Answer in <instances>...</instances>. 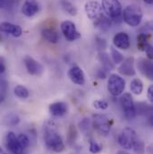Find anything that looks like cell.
Instances as JSON below:
<instances>
[{"mask_svg": "<svg viewBox=\"0 0 153 154\" xmlns=\"http://www.w3.org/2000/svg\"><path fill=\"white\" fill-rule=\"evenodd\" d=\"M44 140L46 146L54 152L59 153L65 150V143L63 139L53 125H48L45 128Z\"/></svg>", "mask_w": 153, "mask_h": 154, "instance_id": "1", "label": "cell"}, {"mask_svg": "<svg viewBox=\"0 0 153 154\" xmlns=\"http://www.w3.org/2000/svg\"><path fill=\"white\" fill-rule=\"evenodd\" d=\"M123 13L124 21L132 27L138 26L142 19V11L136 5H127Z\"/></svg>", "mask_w": 153, "mask_h": 154, "instance_id": "2", "label": "cell"}, {"mask_svg": "<svg viewBox=\"0 0 153 154\" xmlns=\"http://www.w3.org/2000/svg\"><path fill=\"white\" fill-rule=\"evenodd\" d=\"M110 120L106 115L95 114L92 116V126L98 134L103 136H108L111 130Z\"/></svg>", "mask_w": 153, "mask_h": 154, "instance_id": "3", "label": "cell"}, {"mask_svg": "<svg viewBox=\"0 0 153 154\" xmlns=\"http://www.w3.org/2000/svg\"><path fill=\"white\" fill-rule=\"evenodd\" d=\"M101 7L104 14L111 20L119 19L122 14V5L119 0H102Z\"/></svg>", "mask_w": 153, "mask_h": 154, "instance_id": "4", "label": "cell"}, {"mask_svg": "<svg viewBox=\"0 0 153 154\" xmlns=\"http://www.w3.org/2000/svg\"><path fill=\"white\" fill-rule=\"evenodd\" d=\"M125 89V81L123 77L116 75L112 74L109 75V81H108V90L109 93L113 96H119L121 95Z\"/></svg>", "mask_w": 153, "mask_h": 154, "instance_id": "5", "label": "cell"}, {"mask_svg": "<svg viewBox=\"0 0 153 154\" xmlns=\"http://www.w3.org/2000/svg\"><path fill=\"white\" fill-rule=\"evenodd\" d=\"M120 103L124 111V117L128 120L133 119L136 116V110L132 95L130 93H124L120 98Z\"/></svg>", "mask_w": 153, "mask_h": 154, "instance_id": "6", "label": "cell"}, {"mask_svg": "<svg viewBox=\"0 0 153 154\" xmlns=\"http://www.w3.org/2000/svg\"><path fill=\"white\" fill-rule=\"evenodd\" d=\"M137 138V134L130 127H125L122 130L118 136V143L124 150H131L133 148V144Z\"/></svg>", "mask_w": 153, "mask_h": 154, "instance_id": "7", "label": "cell"}, {"mask_svg": "<svg viewBox=\"0 0 153 154\" xmlns=\"http://www.w3.org/2000/svg\"><path fill=\"white\" fill-rule=\"evenodd\" d=\"M85 12L88 17L92 21H97L101 15L104 14L101 5L97 1H90L85 5Z\"/></svg>", "mask_w": 153, "mask_h": 154, "instance_id": "8", "label": "cell"}, {"mask_svg": "<svg viewBox=\"0 0 153 154\" xmlns=\"http://www.w3.org/2000/svg\"><path fill=\"white\" fill-rule=\"evenodd\" d=\"M61 31L66 39L70 41L81 38V33L76 30L75 23L71 21H65L61 23Z\"/></svg>", "mask_w": 153, "mask_h": 154, "instance_id": "9", "label": "cell"}, {"mask_svg": "<svg viewBox=\"0 0 153 154\" xmlns=\"http://www.w3.org/2000/svg\"><path fill=\"white\" fill-rule=\"evenodd\" d=\"M5 144L6 148L13 154H23L24 151L21 146L17 136L13 132L7 133L5 136Z\"/></svg>", "mask_w": 153, "mask_h": 154, "instance_id": "10", "label": "cell"}, {"mask_svg": "<svg viewBox=\"0 0 153 154\" xmlns=\"http://www.w3.org/2000/svg\"><path fill=\"white\" fill-rule=\"evenodd\" d=\"M25 67L28 71V73L32 75H41L44 72V67L43 66L38 63L37 60L32 58V57L26 56L23 59Z\"/></svg>", "mask_w": 153, "mask_h": 154, "instance_id": "11", "label": "cell"}, {"mask_svg": "<svg viewBox=\"0 0 153 154\" xmlns=\"http://www.w3.org/2000/svg\"><path fill=\"white\" fill-rule=\"evenodd\" d=\"M0 31L2 32L10 34L15 38H18L23 34V30L19 25L7 22H3L0 23Z\"/></svg>", "mask_w": 153, "mask_h": 154, "instance_id": "12", "label": "cell"}, {"mask_svg": "<svg viewBox=\"0 0 153 154\" xmlns=\"http://www.w3.org/2000/svg\"><path fill=\"white\" fill-rule=\"evenodd\" d=\"M137 67L139 71L142 73L145 77H147L150 80H152L153 78V66L152 63L145 58H140L137 61Z\"/></svg>", "mask_w": 153, "mask_h": 154, "instance_id": "13", "label": "cell"}, {"mask_svg": "<svg viewBox=\"0 0 153 154\" xmlns=\"http://www.w3.org/2000/svg\"><path fill=\"white\" fill-rule=\"evenodd\" d=\"M121 75L126 76H133L135 75L134 68V59L133 57H128L121 63V66L118 69Z\"/></svg>", "mask_w": 153, "mask_h": 154, "instance_id": "14", "label": "cell"}, {"mask_svg": "<svg viewBox=\"0 0 153 154\" xmlns=\"http://www.w3.org/2000/svg\"><path fill=\"white\" fill-rule=\"evenodd\" d=\"M68 76L70 80L77 85H83L85 82V76L83 71L78 66H75L68 71Z\"/></svg>", "mask_w": 153, "mask_h": 154, "instance_id": "15", "label": "cell"}, {"mask_svg": "<svg viewBox=\"0 0 153 154\" xmlns=\"http://www.w3.org/2000/svg\"><path fill=\"white\" fill-rule=\"evenodd\" d=\"M23 14L27 17H32L38 12V4L37 0H25L22 8Z\"/></svg>", "mask_w": 153, "mask_h": 154, "instance_id": "16", "label": "cell"}, {"mask_svg": "<svg viewBox=\"0 0 153 154\" xmlns=\"http://www.w3.org/2000/svg\"><path fill=\"white\" fill-rule=\"evenodd\" d=\"M113 42L116 48H121V49H128L130 48V38L129 36L125 32H118L116 33L114 38Z\"/></svg>", "mask_w": 153, "mask_h": 154, "instance_id": "17", "label": "cell"}, {"mask_svg": "<svg viewBox=\"0 0 153 154\" xmlns=\"http://www.w3.org/2000/svg\"><path fill=\"white\" fill-rule=\"evenodd\" d=\"M49 112L54 116H63L67 113V105L65 102L59 101L49 105Z\"/></svg>", "mask_w": 153, "mask_h": 154, "instance_id": "18", "label": "cell"}, {"mask_svg": "<svg viewBox=\"0 0 153 154\" xmlns=\"http://www.w3.org/2000/svg\"><path fill=\"white\" fill-rule=\"evenodd\" d=\"M112 25V20L108 17L105 14L101 15L97 21L94 22V26L100 31H108L110 29Z\"/></svg>", "mask_w": 153, "mask_h": 154, "instance_id": "19", "label": "cell"}, {"mask_svg": "<svg viewBox=\"0 0 153 154\" xmlns=\"http://www.w3.org/2000/svg\"><path fill=\"white\" fill-rule=\"evenodd\" d=\"M99 60L102 65V68L105 69L106 71H111L115 68L113 62L111 61L109 54H107L106 52H99Z\"/></svg>", "mask_w": 153, "mask_h": 154, "instance_id": "20", "label": "cell"}, {"mask_svg": "<svg viewBox=\"0 0 153 154\" xmlns=\"http://www.w3.org/2000/svg\"><path fill=\"white\" fill-rule=\"evenodd\" d=\"M41 34H42V37L45 38L46 40H47L48 42L53 43V44L57 43V41L59 39L57 32L55 30H53V29L45 28V29L42 30Z\"/></svg>", "mask_w": 153, "mask_h": 154, "instance_id": "21", "label": "cell"}, {"mask_svg": "<svg viewBox=\"0 0 153 154\" xmlns=\"http://www.w3.org/2000/svg\"><path fill=\"white\" fill-rule=\"evenodd\" d=\"M2 123L6 126H14L20 123V117L14 113H8L4 116Z\"/></svg>", "mask_w": 153, "mask_h": 154, "instance_id": "22", "label": "cell"}, {"mask_svg": "<svg viewBox=\"0 0 153 154\" xmlns=\"http://www.w3.org/2000/svg\"><path fill=\"white\" fill-rule=\"evenodd\" d=\"M130 90L135 95L142 94V92L143 91V83H142V82L138 78L133 79L130 83Z\"/></svg>", "mask_w": 153, "mask_h": 154, "instance_id": "23", "label": "cell"}, {"mask_svg": "<svg viewBox=\"0 0 153 154\" xmlns=\"http://www.w3.org/2000/svg\"><path fill=\"white\" fill-rule=\"evenodd\" d=\"M60 5H61L63 10L65 12H66L68 14H70L72 16H75L77 14L76 7L72 3H70L69 1H67V0H61L60 1Z\"/></svg>", "mask_w": 153, "mask_h": 154, "instance_id": "24", "label": "cell"}, {"mask_svg": "<svg viewBox=\"0 0 153 154\" xmlns=\"http://www.w3.org/2000/svg\"><path fill=\"white\" fill-rule=\"evenodd\" d=\"M77 136H78V132L76 127L74 125H70L67 132V143L69 145L72 146L73 144H75V143L76 142Z\"/></svg>", "mask_w": 153, "mask_h": 154, "instance_id": "25", "label": "cell"}, {"mask_svg": "<svg viewBox=\"0 0 153 154\" xmlns=\"http://www.w3.org/2000/svg\"><path fill=\"white\" fill-rule=\"evenodd\" d=\"M14 91V94L20 99H27L30 96V92H29L28 89L23 85L15 86Z\"/></svg>", "mask_w": 153, "mask_h": 154, "instance_id": "26", "label": "cell"}, {"mask_svg": "<svg viewBox=\"0 0 153 154\" xmlns=\"http://www.w3.org/2000/svg\"><path fill=\"white\" fill-rule=\"evenodd\" d=\"M132 149H133L135 154L145 153V145H144V143L141 139H139L138 136L135 139V141H134V143L133 144V148Z\"/></svg>", "mask_w": 153, "mask_h": 154, "instance_id": "27", "label": "cell"}, {"mask_svg": "<svg viewBox=\"0 0 153 154\" xmlns=\"http://www.w3.org/2000/svg\"><path fill=\"white\" fill-rule=\"evenodd\" d=\"M90 125H91V122H90V119L88 117H83L79 123V128L81 132L83 134H87L90 131Z\"/></svg>", "mask_w": 153, "mask_h": 154, "instance_id": "28", "label": "cell"}, {"mask_svg": "<svg viewBox=\"0 0 153 154\" xmlns=\"http://www.w3.org/2000/svg\"><path fill=\"white\" fill-rule=\"evenodd\" d=\"M7 88H8V83L7 81L5 79H0V103L4 101L6 92H7Z\"/></svg>", "mask_w": 153, "mask_h": 154, "instance_id": "29", "label": "cell"}, {"mask_svg": "<svg viewBox=\"0 0 153 154\" xmlns=\"http://www.w3.org/2000/svg\"><path fill=\"white\" fill-rule=\"evenodd\" d=\"M111 56H112V59L115 64H121L124 60V56L113 47H111Z\"/></svg>", "mask_w": 153, "mask_h": 154, "instance_id": "30", "label": "cell"}, {"mask_svg": "<svg viewBox=\"0 0 153 154\" xmlns=\"http://www.w3.org/2000/svg\"><path fill=\"white\" fill-rule=\"evenodd\" d=\"M89 150H90V153L98 154L102 151V146L99 143H98L95 140H90Z\"/></svg>", "mask_w": 153, "mask_h": 154, "instance_id": "31", "label": "cell"}, {"mask_svg": "<svg viewBox=\"0 0 153 154\" xmlns=\"http://www.w3.org/2000/svg\"><path fill=\"white\" fill-rule=\"evenodd\" d=\"M17 138H18L19 142H20V144H21V146L23 147V150H25V149H27V148L29 147L31 142H30L29 137H28L26 134H20L17 136Z\"/></svg>", "mask_w": 153, "mask_h": 154, "instance_id": "32", "label": "cell"}, {"mask_svg": "<svg viewBox=\"0 0 153 154\" xmlns=\"http://www.w3.org/2000/svg\"><path fill=\"white\" fill-rule=\"evenodd\" d=\"M93 106L95 109H100V110H105L109 108V103L106 100H97L95 101H93Z\"/></svg>", "mask_w": 153, "mask_h": 154, "instance_id": "33", "label": "cell"}, {"mask_svg": "<svg viewBox=\"0 0 153 154\" xmlns=\"http://www.w3.org/2000/svg\"><path fill=\"white\" fill-rule=\"evenodd\" d=\"M148 38H149V36L146 34V33H141L138 35L137 37V41H138V48L142 50V48L143 46L148 42Z\"/></svg>", "mask_w": 153, "mask_h": 154, "instance_id": "34", "label": "cell"}, {"mask_svg": "<svg viewBox=\"0 0 153 154\" xmlns=\"http://www.w3.org/2000/svg\"><path fill=\"white\" fill-rule=\"evenodd\" d=\"M142 106H138V109L135 108V110H136V114L139 113V114H145V113H151V108L145 104V103H142Z\"/></svg>", "mask_w": 153, "mask_h": 154, "instance_id": "35", "label": "cell"}, {"mask_svg": "<svg viewBox=\"0 0 153 154\" xmlns=\"http://www.w3.org/2000/svg\"><path fill=\"white\" fill-rule=\"evenodd\" d=\"M142 50L145 51V52L147 53L149 58H152V47H151V45L149 42H147V43L143 46Z\"/></svg>", "mask_w": 153, "mask_h": 154, "instance_id": "36", "label": "cell"}, {"mask_svg": "<svg viewBox=\"0 0 153 154\" xmlns=\"http://www.w3.org/2000/svg\"><path fill=\"white\" fill-rule=\"evenodd\" d=\"M96 40H97L96 42H97V45H98L99 48H100V49H104V48L107 47V42H106V40H105L104 38H97Z\"/></svg>", "mask_w": 153, "mask_h": 154, "instance_id": "37", "label": "cell"}, {"mask_svg": "<svg viewBox=\"0 0 153 154\" xmlns=\"http://www.w3.org/2000/svg\"><path fill=\"white\" fill-rule=\"evenodd\" d=\"M6 66H5V61L3 57H0V75H3L5 72Z\"/></svg>", "mask_w": 153, "mask_h": 154, "instance_id": "38", "label": "cell"}, {"mask_svg": "<svg viewBox=\"0 0 153 154\" xmlns=\"http://www.w3.org/2000/svg\"><path fill=\"white\" fill-rule=\"evenodd\" d=\"M12 0H0V8H6L12 5Z\"/></svg>", "mask_w": 153, "mask_h": 154, "instance_id": "39", "label": "cell"}, {"mask_svg": "<svg viewBox=\"0 0 153 154\" xmlns=\"http://www.w3.org/2000/svg\"><path fill=\"white\" fill-rule=\"evenodd\" d=\"M148 100L152 102L153 101V86L151 85L148 89Z\"/></svg>", "mask_w": 153, "mask_h": 154, "instance_id": "40", "label": "cell"}, {"mask_svg": "<svg viewBox=\"0 0 153 154\" xmlns=\"http://www.w3.org/2000/svg\"><path fill=\"white\" fill-rule=\"evenodd\" d=\"M106 75H107V71L105 69H99L98 71V77L100 78V79L106 78Z\"/></svg>", "mask_w": 153, "mask_h": 154, "instance_id": "41", "label": "cell"}, {"mask_svg": "<svg viewBox=\"0 0 153 154\" xmlns=\"http://www.w3.org/2000/svg\"><path fill=\"white\" fill-rule=\"evenodd\" d=\"M0 154H8L7 153V152L2 147V146H0Z\"/></svg>", "mask_w": 153, "mask_h": 154, "instance_id": "42", "label": "cell"}, {"mask_svg": "<svg viewBox=\"0 0 153 154\" xmlns=\"http://www.w3.org/2000/svg\"><path fill=\"white\" fill-rule=\"evenodd\" d=\"M116 154H129L127 152H125V151H118Z\"/></svg>", "mask_w": 153, "mask_h": 154, "instance_id": "43", "label": "cell"}, {"mask_svg": "<svg viewBox=\"0 0 153 154\" xmlns=\"http://www.w3.org/2000/svg\"><path fill=\"white\" fill-rule=\"evenodd\" d=\"M146 4H148V5H152L153 3V0H143Z\"/></svg>", "mask_w": 153, "mask_h": 154, "instance_id": "44", "label": "cell"}]
</instances>
